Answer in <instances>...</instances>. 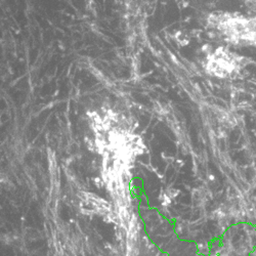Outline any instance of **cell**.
<instances>
[{"instance_id": "obj_1", "label": "cell", "mask_w": 256, "mask_h": 256, "mask_svg": "<svg viewBox=\"0 0 256 256\" xmlns=\"http://www.w3.org/2000/svg\"><path fill=\"white\" fill-rule=\"evenodd\" d=\"M178 193H180V190H174V188H170L169 190H167V195H168L170 198L176 197Z\"/></svg>"}, {"instance_id": "obj_2", "label": "cell", "mask_w": 256, "mask_h": 256, "mask_svg": "<svg viewBox=\"0 0 256 256\" xmlns=\"http://www.w3.org/2000/svg\"><path fill=\"white\" fill-rule=\"evenodd\" d=\"M94 184H96V188H100V186H102V184H104V182H102V180L100 178H94Z\"/></svg>"}]
</instances>
